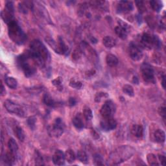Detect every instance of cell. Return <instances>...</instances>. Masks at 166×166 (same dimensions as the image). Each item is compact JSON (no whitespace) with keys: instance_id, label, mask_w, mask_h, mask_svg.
I'll use <instances>...</instances> for the list:
<instances>
[{"instance_id":"15","label":"cell","mask_w":166,"mask_h":166,"mask_svg":"<svg viewBox=\"0 0 166 166\" xmlns=\"http://www.w3.org/2000/svg\"><path fill=\"white\" fill-rule=\"evenodd\" d=\"M16 154L10 151L9 150L6 152L5 156H3V161L5 164L8 165H13L16 160Z\"/></svg>"},{"instance_id":"39","label":"cell","mask_w":166,"mask_h":166,"mask_svg":"<svg viewBox=\"0 0 166 166\" xmlns=\"http://www.w3.org/2000/svg\"><path fill=\"white\" fill-rule=\"evenodd\" d=\"M53 84L58 89H61L63 90V87H62V79H61L60 77H58L57 79H54L52 81Z\"/></svg>"},{"instance_id":"25","label":"cell","mask_w":166,"mask_h":166,"mask_svg":"<svg viewBox=\"0 0 166 166\" xmlns=\"http://www.w3.org/2000/svg\"><path fill=\"white\" fill-rule=\"evenodd\" d=\"M8 148L9 150L11 152H13L15 154L18 152V146L16 143V141H15L14 139L13 138H10L9 141H8Z\"/></svg>"},{"instance_id":"21","label":"cell","mask_w":166,"mask_h":166,"mask_svg":"<svg viewBox=\"0 0 166 166\" xmlns=\"http://www.w3.org/2000/svg\"><path fill=\"white\" fill-rule=\"evenodd\" d=\"M115 33L122 40H125L127 38V34L128 32L126 29L123 28L122 27L118 26L115 28Z\"/></svg>"},{"instance_id":"3","label":"cell","mask_w":166,"mask_h":166,"mask_svg":"<svg viewBox=\"0 0 166 166\" xmlns=\"http://www.w3.org/2000/svg\"><path fill=\"white\" fill-rule=\"evenodd\" d=\"M32 55L30 51H27L22 55H20L17 59V63L19 66L24 74L27 77L33 76L36 71V68L33 64L29 63V60L31 59Z\"/></svg>"},{"instance_id":"5","label":"cell","mask_w":166,"mask_h":166,"mask_svg":"<svg viewBox=\"0 0 166 166\" xmlns=\"http://www.w3.org/2000/svg\"><path fill=\"white\" fill-rule=\"evenodd\" d=\"M141 44L147 50H151L152 47L155 49L160 48L162 42L156 35L144 33L141 37Z\"/></svg>"},{"instance_id":"22","label":"cell","mask_w":166,"mask_h":166,"mask_svg":"<svg viewBox=\"0 0 166 166\" xmlns=\"http://www.w3.org/2000/svg\"><path fill=\"white\" fill-rule=\"evenodd\" d=\"M64 154H65V159L66 161H67V162L71 164L75 162L76 159V156L74 151L72 149H67Z\"/></svg>"},{"instance_id":"47","label":"cell","mask_w":166,"mask_h":166,"mask_svg":"<svg viewBox=\"0 0 166 166\" xmlns=\"http://www.w3.org/2000/svg\"><path fill=\"white\" fill-rule=\"evenodd\" d=\"M165 75H164L162 77V87H163L164 89H165Z\"/></svg>"},{"instance_id":"35","label":"cell","mask_w":166,"mask_h":166,"mask_svg":"<svg viewBox=\"0 0 166 166\" xmlns=\"http://www.w3.org/2000/svg\"><path fill=\"white\" fill-rule=\"evenodd\" d=\"M70 85L71 87H72L73 88H75V89H80L83 87V84H82L81 82L77 81L75 79L71 80L70 83Z\"/></svg>"},{"instance_id":"23","label":"cell","mask_w":166,"mask_h":166,"mask_svg":"<svg viewBox=\"0 0 166 166\" xmlns=\"http://www.w3.org/2000/svg\"><path fill=\"white\" fill-rule=\"evenodd\" d=\"M5 84L11 89H16L18 87V81L14 77H7L5 79Z\"/></svg>"},{"instance_id":"43","label":"cell","mask_w":166,"mask_h":166,"mask_svg":"<svg viewBox=\"0 0 166 166\" xmlns=\"http://www.w3.org/2000/svg\"><path fill=\"white\" fill-rule=\"evenodd\" d=\"M158 159L160 162L161 165H164L165 164V157L164 155H158Z\"/></svg>"},{"instance_id":"6","label":"cell","mask_w":166,"mask_h":166,"mask_svg":"<svg viewBox=\"0 0 166 166\" xmlns=\"http://www.w3.org/2000/svg\"><path fill=\"white\" fill-rule=\"evenodd\" d=\"M64 123L62 119L57 118L53 125L49 127L48 132L50 135L55 138H59L62 136L64 131Z\"/></svg>"},{"instance_id":"45","label":"cell","mask_w":166,"mask_h":166,"mask_svg":"<svg viewBox=\"0 0 166 166\" xmlns=\"http://www.w3.org/2000/svg\"><path fill=\"white\" fill-rule=\"evenodd\" d=\"M5 90L4 88V87H3V84L2 83V82L1 83V95L2 96H3L5 94Z\"/></svg>"},{"instance_id":"7","label":"cell","mask_w":166,"mask_h":166,"mask_svg":"<svg viewBox=\"0 0 166 166\" xmlns=\"http://www.w3.org/2000/svg\"><path fill=\"white\" fill-rule=\"evenodd\" d=\"M116 107L115 103L111 100H107L104 102L102 106L100 114L103 119L113 118V115L115 112Z\"/></svg>"},{"instance_id":"26","label":"cell","mask_w":166,"mask_h":166,"mask_svg":"<svg viewBox=\"0 0 166 166\" xmlns=\"http://www.w3.org/2000/svg\"><path fill=\"white\" fill-rule=\"evenodd\" d=\"M14 134L17 138L21 141H23L25 140V134L23 131V129L20 127H16L14 130Z\"/></svg>"},{"instance_id":"24","label":"cell","mask_w":166,"mask_h":166,"mask_svg":"<svg viewBox=\"0 0 166 166\" xmlns=\"http://www.w3.org/2000/svg\"><path fill=\"white\" fill-rule=\"evenodd\" d=\"M77 158L80 162L83 164H87L88 162V158L87 154L84 151L82 150L79 151L77 155Z\"/></svg>"},{"instance_id":"8","label":"cell","mask_w":166,"mask_h":166,"mask_svg":"<svg viewBox=\"0 0 166 166\" xmlns=\"http://www.w3.org/2000/svg\"><path fill=\"white\" fill-rule=\"evenodd\" d=\"M141 75L144 81L148 83H155V71L151 65L149 64H144L141 67Z\"/></svg>"},{"instance_id":"31","label":"cell","mask_w":166,"mask_h":166,"mask_svg":"<svg viewBox=\"0 0 166 166\" xmlns=\"http://www.w3.org/2000/svg\"><path fill=\"white\" fill-rule=\"evenodd\" d=\"M147 162L151 165H158L159 164L157 161L156 156L154 154H149L147 156Z\"/></svg>"},{"instance_id":"9","label":"cell","mask_w":166,"mask_h":166,"mask_svg":"<svg viewBox=\"0 0 166 166\" xmlns=\"http://www.w3.org/2000/svg\"><path fill=\"white\" fill-rule=\"evenodd\" d=\"M4 106L7 111L10 113L14 114L19 117L23 118L25 116V112L23 111V108L13 101L10 100H6L4 103Z\"/></svg>"},{"instance_id":"40","label":"cell","mask_w":166,"mask_h":166,"mask_svg":"<svg viewBox=\"0 0 166 166\" xmlns=\"http://www.w3.org/2000/svg\"><path fill=\"white\" fill-rule=\"evenodd\" d=\"M118 23H119V26L122 27L123 28H124L125 29H126L128 32L130 31L131 30V27L130 26L128 25V24H127L126 22H124L123 21H122L121 20H118Z\"/></svg>"},{"instance_id":"18","label":"cell","mask_w":166,"mask_h":166,"mask_svg":"<svg viewBox=\"0 0 166 166\" xmlns=\"http://www.w3.org/2000/svg\"><path fill=\"white\" fill-rule=\"evenodd\" d=\"M43 102H44L46 105L50 107H56L57 104L49 94H45L44 96H43Z\"/></svg>"},{"instance_id":"16","label":"cell","mask_w":166,"mask_h":166,"mask_svg":"<svg viewBox=\"0 0 166 166\" xmlns=\"http://www.w3.org/2000/svg\"><path fill=\"white\" fill-rule=\"evenodd\" d=\"M68 47L65 44L63 39L59 37L58 40V50H57V53L59 54H66L68 51Z\"/></svg>"},{"instance_id":"28","label":"cell","mask_w":166,"mask_h":166,"mask_svg":"<svg viewBox=\"0 0 166 166\" xmlns=\"http://www.w3.org/2000/svg\"><path fill=\"white\" fill-rule=\"evenodd\" d=\"M150 5L152 10L157 12V13L160 11L163 7L162 3L160 1H151Z\"/></svg>"},{"instance_id":"13","label":"cell","mask_w":166,"mask_h":166,"mask_svg":"<svg viewBox=\"0 0 166 166\" xmlns=\"http://www.w3.org/2000/svg\"><path fill=\"white\" fill-rule=\"evenodd\" d=\"M65 154L60 150H57L53 156V162L55 165H63L65 163Z\"/></svg>"},{"instance_id":"38","label":"cell","mask_w":166,"mask_h":166,"mask_svg":"<svg viewBox=\"0 0 166 166\" xmlns=\"http://www.w3.org/2000/svg\"><path fill=\"white\" fill-rule=\"evenodd\" d=\"M27 124L30 129L34 130L36 125V118L34 116H31L27 119Z\"/></svg>"},{"instance_id":"37","label":"cell","mask_w":166,"mask_h":166,"mask_svg":"<svg viewBox=\"0 0 166 166\" xmlns=\"http://www.w3.org/2000/svg\"><path fill=\"white\" fill-rule=\"evenodd\" d=\"M36 156H35V164L36 165H44V160H43V158L42 155L40 154L39 152L36 151Z\"/></svg>"},{"instance_id":"4","label":"cell","mask_w":166,"mask_h":166,"mask_svg":"<svg viewBox=\"0 0 166 166\" xmlns=\"http://www.w3.org/2000/svg\"><path fill=\"white\" fill-rule=\"evenodd\" d=\"M8 32L10 38L19 45L23 44L27 39L26 34L15 20L8 23Z\"/></svg>"},{"instance_id":"46","label":"cell","mask_w":166,"mask_h":166,"mask_svg":"<svg viewBox=\"0 0 166 166\" xmlns=\"http://www.w3.org/2000/svg\"><path fill=\"white\" fill-rule=\"evenodd\" d=\"M138 78L136 77H133V79H132V83H134V84H138Z\"/></svg>"},{"instance_id":"36","label":"cell","mask_w":166,"mask_h":166,"mask_svg":"<svg viewBox=\"0 0 166 166\" xmlns=\"http://www.w3.org/2000/svg\"><path fill=\"white\" fill-rule=\"evenodd\" d=\"M136 4L137 7L138 9V10L140 13H144L146 11L147 9H146V6L144 3V2L141 1H139V2H136Z\"/></svg>"},{"instance_id":"42","label":"cell","mask_w":166,"mask_h":166,"mask_svg":"<svg viewBox=\"0 0 166 166\" xmlns=\"http://www.w3.org/2000/svg\"><path fill=\"white\" fill-rule=\"evenodd\" d=\"M81 51H80V50H75V51H74V53H73V55H72V57H73V59H78L80 57H81Z\"/></svg>"},{"instance_id":"33","label":"cell","mask_w":166,"mask_h":166,"mask_svg":"<svg viewBox=\"0 0 166 166\" xmlns=\"http://www.w3.org/2000/svg\"><path fill=\"white\" fill-rule=\"evenodd\" d=\"M103 157L99 155V154H95L94 156V164L95 165H104V162H103Z\"/></svg>"},{"instance_id":"32","label":"cell","mask_w":166,"mask_h":166,"mask_svg":"<svg viewBox=\"0 0 166 166\" xmlns=\"http://www.w3.org/2000/svg\"><path fill=\"white\" fill-rule=\"evenodd\" d=\"M107 97H108V95L107 93H104V92H99V93H97L95 95V101L97 103H99L103 99H106Z\"/></svg>"},{"instance_id":"14","label":"cell","mask_w":166,"mask_h":166,"mask_svg":"<svg viewBox=\"0 0 166 166\" xmlns=\"http://www.w3.org/2000/svg\"><path fill=\"white\" fill-rule=\"evenodd\" d=\"M153 140L155 142L162 144L164 143L165 140V134L164 131L161 129H156L153 133Z\"/></svg>"},{"instance_id":"44","label":"cell","mask_w":166,"mask_h":166,"mask_svg":"<svg viewBox=\"0 0 166 166\" xmlns=\"http://www.w3.org/2000/svg\"><path fill=\"white\" fill-rule=\"evenodd\" d=\"M69 104L70 106H74L75 104H76V100L74 99V98H70L69 99Z\"/></svg>"},{"instance_id":"17","label":"cell","mask_w":166,"mask_h":166,"mask_svg":"<svg viewBox=\"0 0 166 166\" xmlns=\"http://www.w3.org/2000/svg\"><path fill=\"white\" fill-rule=\"evenodd\" d=\"M131 132L136 138H141L144 135V128L140 125H134L131 128Z\"/></svg>"},{"instance_id":"41","label":"cell","mask_w":166,"mask_h":166,"mask_svg":"<svg viewBox=\"0 0 166 166\" xmlns=\"http://www.w3.org/2000/svg\"><path fill=\"white\" fill-rule=\"evenodd\" d=\"M158 113L164 119H165V107H160L159 110H158Z\"/></svg>"},{"instance_id":"12","label":"cell","mask_w":166,"mask_h":166,"mask_svg":"<svg viewBox=\"0 0 166 166\" xmlns=\"http://www.w3.org/2000/svg\"><path fill=\"white\" fill-rule=\"evenodd\" d=\"M101 127L105 131H112L116 128L117 122L113 118L103 119L101 121Z\"/></svg>"},{"instance_id":"34","label":"cell","mask_w":166,"mask_h":166,"mask_svg":"<svg viewBox=\"0 0 166 166\" xmlns=\"http://www.w3.org/2000/svg\"><path fill=\"white\" fill-rule=\"evenodd\" d=\"M46 42L47 43V44L53 49V50L55 51V52L57 53L58 44H57L56 42L54 41L51 38H46Z\"/></svg>"},{"instance_id":"27","label":"cell","mask_w":166,"mask_h":166,"mask_svg":"<svg viewBox=\"0 0 166 166\" xmlns=\"http://www.w3.org/2000/svg\"><path fill=\"white\" fill-rule=\"evenodd\" d=\"M83 115L86 120L91 121L93 118V113L91 110L88 107H84L83 108Z\"/></svg>"},{"instance_id":"1","label":"cell","mask_w":166,"mask_h":166,"mask_svg":"<svg viewBox=\"0 0 166 166\" xmlns=\"http://www.w3.org/2000/svg\"><path fill=\"white\" fill-rule=\"evenodd\" d=\"M29 50L36 64L44 67L50 59V55L45 45L39 40H34L30 44Z\"/></svg>"},{"instance_id":"30","label":"cell","mask_w":166,"mask_h":166,"mask_svg":"<svg viewBox=\"0 0 166 166\" xmlns=\"http://www.w3.org/2000/svg\"><path fill=\"white\" fill-rule=\"evenodd\" d=\"M123 91L126 95L130 97H132L134 95V89L132 86L129 84H125V86H123Z\"/></svg>"},{"instance_id":"2","label":"cell","mask_w":166,"mask_h":166,"mask_svg":"<svg viewBox=\"0 0 166 166\" xmlns=\"http://www.w3.org/2000/svg\"><path fill=\"white\" fill-rule=\"evenodd\" d=\"M136 152L134 148L129 145L118 147L110 154L107 164L110 165H119L130 159Z\"/></svg>"},{"instance_id":"10","label":"cell","mask_w":166,"mask_h":166,"mask_svg":"<svg viewBox=\"0 0 166 166\" xmlns=\"http://www.w3.org/2000/svg\"><path fill=\"white\" fill-rule=\"evenodd\" d=\"M128 53L131 59L134 61H138L143 57V53L140 48L133 42H131L129 44Z\"/></svg>"},{"instance_id":"11","label":"cell","mask_w":166,"mask_h":166,"mask_svg":"<svg viewBox=\"0 0 166 166\" xmlns=\"http://www.w3.org/2000/svg\"><path fill=\"white\" fill-rule=\"evenodd\" d=\"M133 9V4L131 2L121 1L117 7V13L119 14H127Z\"/></svg>"},{"instance_id":"29","label":"cell","mask_w":166,"mask_h":166,"mask_svg":"<svg viewBox=\"0 0 166 166\" xmlns=\"http://www.w3.org/2000/svg\"><path fill=\"white\" fill-rule=\"evenodd\" d=\"M72 123L74 127L77 129H83L84 128V123L81 118L77 115L72 120Z\"/></svg>"},{"instance_id":"19","label":"cell","mask_w":166,"mask_h":166,"mask_svg":"<svg viewBox=\"0 0 166 166\" xmlns=\"http://www.w3.org/2000/svg\"><path fill=\"white\" fill-rule=\"evenodd\" d=\"M106 62L108 66L114 67L118 64V59L115 55L113 54H108L106 57Z\"/></svg>"},{"instance_id":"20","label":"cell","mask_w":166,"mask_h":166,"mask_svg":"<svg viewBox=\"0 0 166 166\" xmlns=\"http://www.w3.org/2000/svg\"><path fill=\"white\" fill-rule=\"evenodd\" d=\"M103 43L107 48L114 47L116 44L115 40L110 36H104L103 39Z\"/></svg>"}]
</instances>
